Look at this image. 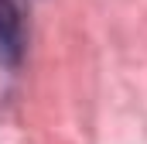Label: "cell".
I'll use <instances>...</instances> for the list:
<instances>
[{"label": "cell", "mask_w": 147, "mask_h": 144, "mask_svg": "<svg viewBox=\"0 0 147 144\" xmlns=\"http://www.w3.org/2000/svg\"><path fill=\"white\" fill-rule=\"evenodd\" d=\"M24 10L17 0H0V65H17L24 58Z\"/></svg>", "instance_id": "6da1fadb"}]
</instances>
